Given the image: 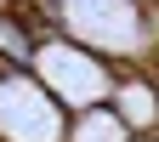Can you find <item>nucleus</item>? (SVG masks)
I'll use <instances>...</instances> for the list:
<instances>
[{"mask_svg":"<svg viewBox=\"0 0 159 142\" xmlns=\"http://www.w3.org/2000/svg\"><path fill=\"white\" fill-rule=\"evenodd\" d=\"M108 97H114V114L131 125V136H153L159 131V68H142V63L119 68Z\"/></svg>","mask_w":159,"mask_h":142,"instance_id":"obj_1","label":"nucleus"},{"mask_svg":"<svg viewBox=\"0 0 159 142\" xmlns=\"http://www.w3.org/2000/svg\"><path fill=\"white\" fill-rule=\"evenodd\" d=\"M34 57H40V34L29 29V17L0 6V63L17 74H34Z\"/></svg>","mask_w":159,"mask_h":142,"instance_id":"obj_2","label":"nucleus"},{"mask_svg":"<svg viewBox=\"0 0 159 142\" xmlns=\"http://www.w3.org/2000/svg\"><path fill=\"white\" fill-rule=\"evenodd\" d=\"M63 142H131V125L114 114V103H91L68 114V136Z\"/></svg>","mask_w":159,"mask_h":142,"instance_id":"obj_3","label":"nucleus"},{"mask_svg":"<svg viewBox=\"0 0 159 142\" xmlns=\"http://www.w3.org/2000/svg\"><path fill=\"white\" fill-rule=\"evenodd\" d=\"M6 74H17V68H6V63H0V80H6Z\"/></svg>","mask_w":159,"mask_h":142,"instance_id":"obj_4","label":"nucleus"},{"mask_svg":"<svg viewBox=\"0 0 159 142\" xmlns=\"http://www.w3.org/2000/svg\"><path fill=\"white\" fill-rule=\"evenodd\" d=\"M131 142H159V136H131Z\"/></svg>","mask_w":159,"mask_h":142,"instance_id":"obj_5","label":"nucleus"},{"mask_svg":"<svg viewBox=\"0 0 159 142\" xmlns=\"http://www.w3.org/2000/svg\"><path fill=\"white\" fill-rule=\"evenodd\" d=\"M153 136H159V131H153Z\"/></svg>","mask_w":159,"mask_h":142,"instance_id":"obj_6","label":"nucleus"}]
</instances>
